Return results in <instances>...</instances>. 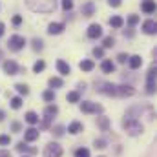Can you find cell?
I'll use <instances>...</instances> for the list:
<instances>
[{
  "instance_id": "obj_1",
  "label": "cell",
  "mask_w": 157,
  "mask_h": 157,
  "mask_svg": "<svg viewBox=\"0 0 157 157\" xmlns=\"http://www.w3.org/2000/svg\"><path fill=\"white\" fill-rule=\"evenodd\" d=\"M26 6L37 13H51L55 9V0H26Z\"/></svg>"
},
{
  "instance_id": "obj_2",
  "label": "cell",
  "mask_w": 157,
  "mask_h": 157,
  "mask_svg": "<svg viewBox=\"0 0 157 157\" xmlns=\"http://www.w3.org/2000/svg\"><path fill=\"white\" fill-rule=\"evenodd\" d=\"M122 128L126 130V133L128 135H132V137H137V135H141L143 133V124L137 121L135 117H126L122 121Z\"/></svg>"
},
{
  "instance_id": "obj_3",
  "label": "cell",
  "mask_w": 157,
  "mask_h": 157,
  "mask_svg": "<svg viewBox=\"0 0 157 157\" xmlns=\"http://www.w3.org/2000/svg\"><path fill=\"white\" fill-rule=\"evenodd\" d=\"M95 91L102 93V95H108V97H117V84H112V82H95Z\"/></svg>"
},
{
  "instance_id": "obj_4",
  "label": "cell",
  "mask_w": 157,
  "mask_h": 157,
  "mask_svg": "<svg viewBox=\"0 0 157 157\" xmlns=\"http://www.w3.org/2000/svg\"><path fill=\"white\" fill-rule=\"evenodd\" d=\"M26 44H28V42H26V39H24L22 35H11L9 40H7V46H9L11 51H20V49H24Z\"/></svg>"
},
{
  "instance_id": "obj_5",
  "label": "cell",
  "mask_w": 157,
  "mask_h": 157,
  "mask_svg": "<svg viewBox=\"0 0 157 157\" xmlns=\"http://www.w3.org/2000/svg\"><path fill=\"white\" fill-rule=\"evenodd\" d=\"M155 66H152L150 70H148V73H146V93L148 95H154L155 93Z\"/></svg>"
},
{
  "instance_id": "obj_6",
  "label": "cell",
  "mask_w": 157,
  "mask_h": 157,
  "mask_svg": "<svg viewBox=\"0 0 157 157\" xmlns=\"http://www.w3.org/2000/svg\"><path fill=\"white\" fill-rule=\"evenodd\" d=\"M80 112L82 113H102V106L97 104V102H91V101H84L80 104Z\"/></svg>"
},
{
  "instance_id": "obj_7",
  "label": "cell",
  "mask_w": 157,
  "mask_h": 157,
  "mask_svg": "<svg viewBox=\"0 0 157 157\" xmlns=\"http://www.w3.org/2000/svg\"><path fill=\"white\" fill-rule=\"evenodd\" d=\"M44 157H62V146L59 143H49L44 150Z\"/></svg>"
},
{
  "instance_id": "obj_8",
  "label": "cell",
  "mask_w": 157,
  "mask_h": 157,
  "mask_svg": "<svg viewBox=\"0 0 157 157\" xmlns=\"http://www.w3.org/2000/svg\"><path fill=\"white\" fill-rule=\"evenodd\" d=\"M2 68H4L6 75H17V73H20V71H22V68H20L15 60H6V62L2 64Z\"/></svg>"
},
{
  "instance_id": "obj_9",
  "label": "cell",
  "mask_w": 157,
  "mask_h": 157,
  "mask_svg": "<svg viewBox=\"0 0 157 157\" xmlns=\"http://www.w3.org/2000/svg\"><path fill=\"white\" fill-rule=\"evenodd\" d=\"M135 93L132 84H119L117 86V97H132Z\"/></svg>"
},
{
  "instance_id": "obj_10",
  "label": "cell",
  "mask_w": 157,
  "mask_h": 157,
  "mask_svg": "<svg viewBox=\"0 0 157 157\" xmlns=\"http://www.w3.org/2000/svg\"><path fill=\"white\" fill-rule=\"evenodd\" d=\"M64 29H66V24L64 22H51L48 26V33L49 35H60Z\"/></svg>"
},
{
  "instance_id": "obj_11",
  "label": "cell",
  "mask_w": 157,
  "mask_h": 157,
  "mask_svg": "<svg viewBox=\"0 0 157 157\" xmlns=\"http://www.w3.org/2000/svg\"><path fill=\"white\" fill-rule=\"evenodd\" d=\"M88 37H90V39H101V37H102V28H101V24H91V26L88 28Z\"/></svg>"
},
{
  "instance_id": "obj_12",
  "label": "cell",
  "mask_w": 157,
  "mask_h": 157,
  "mask_svg": "<svg viewBox=\"0 0 157 157\" xmlns=\"http://www.w3.org/2000/svg\"><path fill=\"white\" fill-rule=\"evenodd\" d=\"M37 139H39V130H37V128L31 126V128H28V130L24 132V141H26V143H33V141H37Z\"/></svg>"
},
{
  "instance_id": "obj_13",
  "label": "cell",
  "mask_w": 157,
  "mask_h": 157,
  "mask_svg": "<svg viewBox=\"0 0 157 157\" xmlns=\"http://www.w3.org/2000/svg\"><path fill=\"white\" fill-rule=\"evenodd\" d=\"M128 66H130V70H139V68L143 66V59H141V55H130V59H128Z\"/></svg>"
},
{
  "instance_id": "obj_14",
  "label": "cell",
  "mask_w": 157,
  "mask_h": 157,
  "mask_svg": "<svg viewBox=\"0 0 157 157\" xmlns=\"http://www.w3.org/2000/svg\"><path fill=\"white\" fill-rule=\"evenodd\" d=\"M57 70H59V73L62 75V77H66V75H70L71 73V68H70V64L66 62V60H57Z\"/></svg>"
},
{
  "instance_id": "obj_15",
  "label": "cell",
  "mask_w": 157,
  "mask_h": 157,
  "mask_svg": "<svg viewBox=\"0 0 157 157\" xmlns=\"http://www.w3.org/2000/svg\"><path fill=\"white\" fill-rule=\"evenodd\" d=\"M141 9H143L146 15L155 13V0H143V2H141Z\"/></svg>"
},
{
  "instance_id": "obj_16",
  "label": "cell",
  "mask_w": 157,
  "mask_h": 157,
  "mask_svg": "<svg viewBox=\"0 0 157 157\" xmlns=\"http://www.w3.org/2000/svg\"><path fill=\"white\" fill-rule=\"evenodd\" d=\"M80 13H82L84 17H93V15H95V4H93V2H86V4L80 7Z\"/></svg>"
},
{
  "instance_id": "obj_17",
  "label": "cell",
  "mask_w": 157,
  "mask_h": 157,
  "mask_svg": "<svg viewBox=\"0 0 157 157\" xmlns=\"http://www.w3.org/2000/svg\"><path fill=\"white\" fill-rule=\"evenodd\" d=\"M143 31H144L146 35H155V31H157L155 22H154V20H146V22L143 24Z\"/></svg>"
},
{
  "instance_id": "obj_18",
  "label": "cell",
  "mask_w": 157,
  "mask_h": 157,
  "mask_svg": "<svg viewBox=\"0 0 157 157\" xmlns=\"http://www.w3.org/2000/svg\"><path fill=\"white\" fill-rule=\"evenodd\" d=\"M17 152H20V154H37V150L35 148H29L28 146V143H24V141H20L18 144H17Z\"/></svg>"
},
{
  "instance_id": "obj_19",
  "label": "cell",
  "mask_w": 157,
  "mask_h": 157,
  "mask_svg": "<svg viewBox=\"0 0 157 157\" xmlns=\"http://www.w3.org/2000/svg\"><path fill=\"white\" fill-rule=\"evenodd\" d=\"M78 68H80L82 71H93L95 62H93V60H90V59H84V60H80V62H78Z\"/></svg>"
},
{
  "instance_id": "obj_20",
  "label": "cell",
  "mask_w": 157,
  "mask_h": 157,
  "mask_svg": "<svg viewBox=\"0 0 157 157\" xmlns=\"http://www.w3.org/2000/svg\"><path fill=\"white\" fill-rule=\"evenodd\" d=\"M101 70L104 71V73H113L115 71V64L112 62V60H102V64H101Z\"/></svg>"
},
{
  "instance_id": "obj_21",
  "label": "cell",
  "mask_w": 157,
  "mask_h": 157,
  "mask_svg": "<svg viewBox=\"0 0 157 157\" xmlns=\"http://www.w3.org/2000/svg\"><path fill=\"white\" fill-rule=\"evenodd\" d=\"M68 132L71 133V135H77L82 132V122H78V121H73L70 126H68Z\"/></svg>"
},
{
  "instance_id": "obj_22",
  "label": "cell",
  "mask_w": 157,
  "mask_h": 157,
  "mask_svg": "<svg viewBox=\"0 0 157 157\" xmlns=\"http://www.w3.org/2000/svg\"><path fill=\"white\" fill-rule=\"evenodd\" d=\"M110 26H112V28H115V29H121V28L124 26V18H122V17H119V15L112 17V18H110Z\"/></svg>"
},
{
  "instance_id": "obj_23",
  "label": "cell",
  "mask_w": 157,
  "mask_h": 157,
  "mask_svg": "<svg viewBox=\"0 0 157 157\" xmlns=\"http://www.w3.org/2000/svg\"><path fill=\"white\" fill-rule=\"evenodd\" d=\"M97 126H99L102 132H108V130H110V119L108 117H97Z\"/></svg>"
},
{
  "instance_id": "obj_24",
  "label": "cell",
  "mask_w": 157,
  "mask_h": 157,
  "mask_svg": "<svg viewBox=\"0 0 157 157\" xmlns=\"http://www.w3.org/2000/svg\"><path fill=\"white\" fill-rule=\"evenodd\" d=\"M24 119H26V122H28V124H31V126L39 124V115H37L35 112H28V113L24 115Z\"/></svg>"
},
{
  "instance_id": "obj_25",
  "label": "cell",
  "mask_w": 157,
  "mask_h": 157,
  "mask_svg": "<svg viewBox=\"0 0 157 157\" xmlns=\"http://www.w3.org/2000/svg\"><path fill=\"white\" fill-rule=\"evenodd\" d=\"M48 84H49V88L53 90V88H62L64 86V80L60 77H51L49 80H48Z\"/></svg>"
},
{
  "instance_id": "obj_26",
  "label": "cell",
  "mask_w": 157,
  "mask_h": 157,
  "mask_svg": "<svg viewBox=\"0 0 157 157\" xmlns=\"http://www.w3.org/2000/svg\"><path fill=\"white\" fill-rule=\"evenodd\" d=\"M15 90L18 91V95H20V97H22V95L26 97V95L29 93V86H28V84H22V82H18V84H15Z\"/></svg>"
},
{
  "instance_id": "obj_27",
  "label": "cell",
  "mask_w": 157,
  "mask_h": 157,
  "mask_svg": "<svg viewBox=\"0 0 157 157\" xmlns=\"http://www.w3.org/2000/svg\"><path fill=\"white\" fill-rule=\"evenodd\" d=\"M59 113V108L55 106V104H48L46 108H44V115H49V117H55Z\"/></svg>"
},
{
  "instance_id": "obj_28",
  "label": "cell",
  "mask_w": 157,
  "mask_h": 157,
  "mask_svg": "<svg viewBox=\"0 0 157 157\" xmlns=\"http://www.w3.org/2000/svg\"><path fill=\"white\" fill-rule=\"evenodd\" d=\"M9 102H11V108H13V110H20V108H22V97H20V95L13 97Z\"/></svg>"
},
{
  "instance_id": "obj_29",
  "label": "cell",
  "mask_w": 157,
  "mask_h": 157,
  "mask_svg": "<svg viewBox=\"0 0 157 157\" xmlns=\"http://www.w3.org/2000/svg\"><path fill=\"white\" fill-rule=\"evenodd\" d=\"M66 101L75 104V102H78V101H80V93H78V91H70V93L66 95Z\"/></svg>"
},
{
  "instance_id": "obj_30",
  "label": "cell",
  "mask_w": 157,
  "mask_h": 157,
  "mask_svg": "<svg viewBox=\"0 0 157 157\" xmlns=\"http://www.w3.org/2000/svg\"><path fill=\"white\" fill-rule=\"evenodd\" d=\"M42 99H44L46 102H53V101H55V91H53V90H46V91L42 93Z\"/></svg>"
},
{
  "instance_id": "obj_31",
  "label": "cell",
  "mask_w": 157,
  "mask_h": 157,
  "mask_svg": "<svg viewBox=\"0 0 157 157\" xmlns=\"http://www.w3.org/2000/svg\"><path fill=\"white\" fill-rule=\"evenodd\" d=\"M44 68H46V62H44V60H37V62L33 64V71H35V73L44 71Z\"/></svg>"
},
{
  "instance_id": "obj_32",
  "label": "cell",
  "mask_w": 157,
  "mask_h": 157,
  "mask_svg": "<svg viewBox=\"0 0 157 157\" xmlns=\"http://www.w3.org/2000/svg\"><path fill=\"white\" fill-rule=\"evenodd\" d=\"M31 44H33V49H35V51H40V49L44 48L42 39H33V40H31Z\"/></svg>"
},
{
  "instance_id": "obj_33",
  "label": "cell",
  "mask_w": 157,
  "mask_h": 157,
  "mask_svg": "<svg viewBox=\"0 0 157 157\" xmlns=\"http://www.w3.org/2000/svg\"><path fill=\"white\" fill-rule=\"evenodd\" d=\"M115 46V39L113 37H106L102 40V48H113Z\"/></svg>"
},
{
  "instance_id": "obj_34",
  "label": "cell",
  "mask_w": 157,
  "mask_h": 157,
  "mask_svg": "<svg viewBox=\"0 0 157 157\" xmlns=\"http://www.w3.org/2000/svg\"><path fill=\"white\" fill-rule=\"evenodd\" d=\"M75 157H90V150L88 148H77L75 150Z\"/></svg>"
},
{
  "instance_id": "obj_35",
  "label": "cell",
  "mask_w": 157,
  "mask_h": 157,
  "mask_svg": "<svg viewBox=\"0 0 157 157\" xmlns=\"http://www.w3.org/2000/svg\"><path fill=\"white\" fill-rule=\"evenodd\" d=\"M64 132H66L64 126H55V128H53V135H55V137H62Z\"/></svg>"
},
{
  "instance_id": "obj_36",
  "label": "cell",
  "mask_w": 157,
  "mask_h": 157,
  "mask_svg": "<svg viewBox=\"0 0 157 157\" xmlns=\"http://www.w3.org/2000/svg\"><path fill=\"white\" fill-rule=\"evenodd\" d=\"M128 59H130V55H128V53H119V55H117V62H119V64H126V62H128Z\"/></svg>"
},
{
  "instance_id": "obj_37",
  "label": "cell",
  "mask_w": 157,
  "mask_h": 157,
  "mask_svg": "<svg viewBox=\"0 0 157 157\" xmlns=\"http://www.w3.org/2000/svg\"><path fill=\"white\" fill-rule=\"evenodd\" d=\"M62 9L64 11H71L73 9V0H62Z\"/></svg>"
},
{
  "instance_id": "obj_38",
  "label": "cell",
  "mask_w": 157,
  "mask_h": 157,
  "mask_svg": "<svg viewBox=\"0 0 157 157\" xmlns=\"http://www.w3.org/2000/svg\"><path fill=\"white\" fill-rule=\"evenodd\" d=\"M51 119H53V117L46 115V117H44V121H42V124H40V128H42V130H48V128H49V124H51Z\"/></svg>"
},
{
  "instance_id": "obj_39",
  "label": "cell",
  "mask_w": 157,
  "mask_h": 157,
  "mask_svg": "<svg viewBox=\"0 0 157 157\" xmlns=\"http://www.w3.org/2000/svg\"><path fill=\"white\" fill-rule=\"evenodd\" d=\"M139 20H141V18H139V15H130V17H128V24H130V26L139 24Z\"/></svg>"
},
{
  "instance_id": "obj_40",
  "label": "cell",
  "mask_w": 157,
  "mask_h": 157,
  "mask_svg": "<svg viewBox=\"0 0 157 157\" xmlns=\"http://www.w3.org/2000/svg\"><path fill=\"white\" fill-rule=\"evenodd\" d=\"M93 57L102 59L104 57V48H93Z\"/></svg>"
},
{
  "instance_id": "obj_41",
  "label": "cell",
  "mask_w": 157,
  "mask_h": 157,
  "mask_svg": "<svg viewBox=\"0 0 157 157\" xmlns=\"http://www.w3.org/2000/svg\"><path fill=\"white\" fill-rule=\"evenodd\" d=\"M108 144H106V141L104 139H95V148H99V150H104Z\"/></svg>"
},
{
  "instance_id": "obj_42",
  "label": "cell",
  "mask_w": 157,
  "mask_h": 157,
  "mask_svg": "<svg viewBox=\"0 0 157 157\" xmlns=\"http://www.w3.org/2000/svg\"><path fill=\"white\" fill-rule=\"evenodd\" d=\"M11 143V137L9 135H0V146H7Z\"/></svg>"
},
{
  "instance_id": "obj_43",
  "label": "cell",
  "mask_w": 157,
  "mask_h": 157,
  "mask_svg": "<svg viewBox=\"0 0 157 157\" xmlns=\"http://www.w3.org/2000/svg\"><path fill=\"white\" fill-rule=\"evenodd\" d=\"M11 130H13V132H15V133H18V132H22V124H20V122H17V121H15V122H13V124H11Z\"/></svg>"
},
{
  "instance_id": "obj_44",
  "label": "cell",
  "mask_w": 157,
  "mask_h": 157,
  "mask_svg": "<svg viewBox=\"0 0 157 157\" xmlns=\"http://www.w3.org/2000/svg\"><path fill=\"white\" fill-rule=\"evenodd\" d=\"M11 22H13V26H20V24H22V17H20V15H15V17L11 18Z\"/></svg>"
},
{
  "instance_id": "obj_45",
  "label": "cell",
  "mask_w": 157,
  "mask_h": 157,
  "mask_svg": "<svg viewBox=\"0 0 157 157\" xmlns=\"http://www.w3.org/2000/svg\"><path fill=\"white\" fill-rule=\"evenodd\" d=\"M121 2H122V0H108V4H110L112 7H119V6H121Z\"/></svg>"
},
{
  "instance_id": "obj_46",
  "label": "cell",
  "mask_w": 157,
  "mask_h": 157,
  "mask_svg": "<svg viewBox=\"0 0 157 157\" xmlns=\"http://www.w3.org/2000/svg\"><path fill=\"white\" fill-rule=\"evenodd\" d=\"M0 157H11V154L7 150H0Z\"/></svg>"
},
{
  "instance_id": "obj_47",
  "label": "cell",
  "mask_w": 157,
  "mask_h": 157,
  "mask_svg": "<svg viewBox=\"0 0 157 157\" xmlns=\"http://www.w3.org/2000/svg\"><path fill=\"white\" fill-rule=\"evenodd\" d=\"M4 31H6V26H4V22H0V37L4 35Z\"/></svg>"
},
{
  "instance_id": "obj_48",
  "label": "cell",
  "mask_w": 157,
  "mask_h": 157,
  "mask_svg": "<svg viewBox=\"0 0 157 157\" xmlns=\"http://www.w3.org/2000/svg\"><path fill=\"white\" fill-rule=\"evenodd\" d=\"M4 117H6V115H4V112H0V121H4Z\"/></svg>"
},
{
  "instance_id": "obj_49",
  "label": "cell",
  "mask_w": 157,
  "mask_h": 157,
  "mask_svg": "<svg viewBox=\"0 0 157 157\" xmlns=\"http://www.w3.org/2000/svg\"><path fill=\"white\" fill-rule=\"evenodd\" d=\"M0 60H2V51H0Z\"/></svg>"
},
{
  "instance_id": "obj_50",
  "label": "cell",
  "mask_w": 157,
  "mask_h": 157,
  "mask_svg": "<svg viewBox=\"0 0 157 157\" xmlns=\"http://www.w3.org/2000/svg\"><path fill=\"white\" fill-rule=\"evenodd\" d=\"M22 157H28V155H22Z\"/></svg>"
},
{
  "instance_id": "obj_51",
  "label": "cell",
  "mask_w": 157,
  "mask_h": 157,
  "mask_svg": "<svg viewBox=\"0 0 157 157\" xmlns=\"http://www.w3.org/2000/svg\"><path fill=\"white\" fill-rule=\"evenodd\" d=\"M101 157H104V155H101Z\"/></svg>"
}]
</instances>
